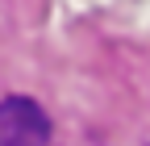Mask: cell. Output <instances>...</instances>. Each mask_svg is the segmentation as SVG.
<instances>
[{
  "instance_id": "6da1fadb",
  "label": "cell",
  "mask_w": 150,
  "mask_h": 146,
  "mask_svg": "<svg viewBox=\"0 0 150 146\" xmlns=\"http://www.w3.org/2000/svg\"><path fill=\"white\" fill-rule=\"evenodd\" d=\"M50 121L29 96L0 100V146H46Z\"/></svg>"
}]
</instances>
